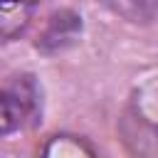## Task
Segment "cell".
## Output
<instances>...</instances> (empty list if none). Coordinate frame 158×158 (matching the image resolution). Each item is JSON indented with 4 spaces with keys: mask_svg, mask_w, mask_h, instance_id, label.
Listing matches in <instances>:
<instances>
[{
    "mask_svg": "<svg viewBox=\"0 0 158 158\" xmlns=\"http://www.w3.org/2000/svg\"><path fill=\"white\" fill-rule=\"evenodd\" d=\"M79 35H81V20H79V15H74L69 10H62V12H57V15L49 17L44 32L37 40V49L49 52V54L52 52H62V49L72 47L79 40Z\"/></svg>",
    "mask_w": 158,
    "mask_h": 158,
    "instance_id": "cell-1",
    "label": "cell"
},
{
    "mask_svg": "<svg viewBox=\"0 0 158 158\" xmlns=\"http://www.w3.org/2000/svg\"><path fill=\"white\" fill-rule=\"evenodd\" d=\"M32 111V99L22 89H2L0 91V136L17 131Z\"/></svg>",
    "mask_w": 158,
    "mask_h": 158,
    "instance_id": "cell-2",
    "label": "cell"
},
{
    "mask_svg": "<svg viewBox=\"0 0 158 158\" xmlns=\"http://www.w3.org/2000/svg\"><path fill=\"white\" fill-rule=\"evenodd\" d=\"M35 10H37L35 0H0V37L2 40L20 37L27 30Z\"/></svg>",
    "mask_w": 158,
    "mask_h": 158,
    "instance_id": "cell-3",
    "label": "cell"
},
{
    "mask_svg": "<svg viewBox=\"0 0 158 158\" xmlns=\"http://www.w3.org/2000/svg\"><path fill=\"white\" fill-rule=\"evenodd\" d=\"M104 5L133 25H148L158 20V0H104Z\"/></svg>",
    "mask_w": 158,
    "mask_h": 158,
    "instance_id": "cell-4",
    "label": "cell"
},
{
    "mask_svg": "<svg viewBox=\"0 0 158 158\" xmlns=\"http://www.w3.org/2000/svg\"><path fill=\"white\" fill-rule=\"evenodd\" d=\"M42 158H94L86 143L72 138V136H57L54 141L47 143Z\"/></svg>",
    "mask_w": 158,
    "mask_h": 158,
    "instance_id": "cell-5",
    "label": "cell"
}]
</instances>
